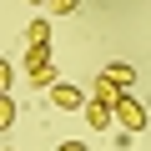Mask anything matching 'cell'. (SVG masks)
<instances>
[{
    "mask_svg": "<svg viewBox=\"0 0 151 151\" xmlns=\"http://www.w3.org/2000/svg\"><path fill=\"white\" fill-rule=\"evenodd\" d=\"M20 70L30 76V86H35V91H50V86H55V65H50V45H25V60H20Z\"/></svg>",
    "mask_w": 151,
    "mask_h": 151,
    "instance_id": "obj_1",
    "label": "cell"
},
{
    "mask_svg": "<svg viewBox=\"0 0 151 151\" xmlns=\"http://www.w3.org/2000/svg\"><path fill=\"white\" fill-rule=\"evenodd\" d=\"M111 121H116L126 136H141V131H146V106H141L131 91H121V96L111 101Z\"/></svg>",
    "mask_w": 151,
    "mask_h": 151,
    "instance_id": "obj_2",
    "label": "cell"
},
{
    "mask_svg": "<svg viewBox=\"0 0 151 151\" xmlns=\"http://www.w3.org/2000/svg\"><path fill=\"white\" fill-rule=\"evenodd\" d=\"M45 96H50L55 111H81V106H86V91H81V86H70V81H55Z\"/></svg>",
    "mask_w": 151,
    "mask_h": 151,
    "instance_id": "obj_3",
    "label": "cell"
},
{
    "mask_svg": "<svg viewBox=\"0 0 151 151\" xmlns=\"http://www.w3.org/2000/svg\"><path fill=\"white\" fill-rule=\"evenodd\" d=\"M81 116H86V126L91 131H111L116 121H111V101H86L81 106Z\"/></svg>",
    "mask_w": 151,
    "mask_h": 151,
    "instance_id": "obj_4",
    "label": "cell"
},
{
    "mask_svg": "<svg viewBox=\"0 0 151 151\" xmlns=\"http://www.w3.org/2000/svg\"><path fill=\"white\" fill-rule=\"evenodd\" d=\"M101 76H106V81H111V86H116V91H131V81H136V70H131V65H126V60H116V65H106V70H101Z\"/></svg>",
    "mask_w": 151,
    "mask_h": 151,
    "instance_id": "obj_5",
    "label": "cell"
},
{
    "mask_svg": "<svg viewBox=\"0 0 151 151\" xmlns=\"http://www.w3.org/2000/svg\"><path fill=\"white\" fill-rule=\"evenodd\" d=\"M25 45H50V20H30L25 25Z\"/></svg>",
    "mask_w": 151,
    "mask_h": 151,
    "instance_id": "obj_6",
    "label": "cell"
},
{
    "mask_svg": "<svg viewBox=\"0 0 151 151\" xmlns=\"http://www.w3.org/2000/svg\"><path fill=\"white\" fill-rule=\"evenodd\" d=\"M15 126V101H10V91H0V131H10Z\"/></svg>",
    "mask_w": 151,
    "mask_h": 151,
    "instance_id": "obj_7",
    "label": "cell"
},
{
    "mask_svg": "<svg viewBox=\"0 0 151 151\" xmlns=\"http://www.w3.org/2000/svg\"><path fill=\"white\" fill-rule=\"evenodd\" d=\"M116 96H121V91L106 81V76H96V91H91V101H116Z\"/></svg>",
    "mask_w": 151,
    "mask_h": 151,
    "instance_id": "obj_8",
    "label": "cell"
},
{
    "mask_svg": "<svg viewBox=\"0 0 151 151\" xmlns=\"http://www.w3.org/2000/svg\"><path fill=\"white\" fill-rule=\"evenodd\" d=\"M45 10L50 15H70V10H81V0H45Z\"/></svg>",
    "mask_w": 151,
    "mask_h": 151,
    "instance_id": "obj_9",
    "label": "cell"
},
{
    "mask_svg": "<svg viewBox=\"0 0 151 151\" xmlns=\"http://www.w3.org/2000/svg\"><path fill=\"white\" fill-rule=\"evenodd\" d=\"M10 86H15V65L0 55V91H10Z\"/></svg>",
    "mask_w": 151,
    "mask_h": 151,
    "instance_id": "obj_10",
    "label": "cell"
},
{
    "mask_svg": "<svg viewBox=\"0 0 151 151\" xmlns=\"http://www.w3.org/2000/svg\"><path fill=\"white\" fill-rule=\"evenodd\" d=\"M60 151H91L86 141H60Z\"/></svg>",
    "mask_w": 151,
    "mask_h": 151,
    "instance_id": "obj_11",
    "label": "cell"
},
{
    "mask_svg": "<svg viewBox=\"0 0 151 151\" xmlns=\"http://www.w3.org/2000/svg\"><path fill=\"white\" fill-rule=\"evenodd\" d=\"M25 5H45V0H25Z\"/></svg>",
    "mask_w": 151,
    "mask_h": 151,
    "instance_id": "obj_12",
    "label": "cell"
},
{
    "mask_svg": "<svg viewBox=\"0 0 151 151\" xmlns=\"http://www.w3.org/2000/svg\"><path fill=\"white\" fill-rule=\"evenodd\" d=\"M5 151H10V146H5Z\"/></svg>",
    "mask_w": 151,
    "mask_h": 151,
    "instance_id": "obj_13",
    "label": "cell"
}]
</instances>
